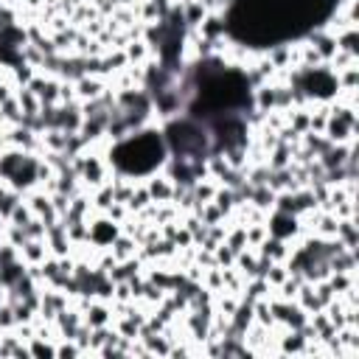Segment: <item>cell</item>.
Here are the masks:
<instances>
[{
    "label": "cell",
    "instance_id": "cell-1",
    "mask_svg": "<svg viewBox=\"0 0 359 359\" xmlns=\"http://www.w3.org/2000/svg\"><path fill=\"white\" fill-rule=\"evenodd\" d=\"M107 157L124 180H135V177L157 171L168 157V146H166L163 132L135 129V132H126L124 138H118V143L110 149Z\"/></svg>",
    "mask_w": 359,
    "mask_h": 359
},
{
    "label": "cell",
    "instance_id": "cell-2",
    "mask_svg": "<svg viewBox=\"0 0 359 359\" xmlns=\"http://www.w3.org/2000/svg\"><path fill=\"white\" fill-rule=\"evenodd\" d=\"M115 239H118V222L101 217L87 225V242H93L96 247H110Z\"/></svg>",
    "mask_w": 359,
    "mask_h": 359
},
{
    "label": "cell",
    "instance_id": "cell-3",
    "mask_svg": "<svg viewBox=\"0 0 359 359\" xmlns=\"http://www.w3.org/2000/svg\"><path fill=\"white\" fill-rule=\"evenodd\" d=\"M20 258L26 267H34V264H43L48 258V244L45 239H26V244L20 247Z\"/></svg>",
    "mask_w": 359,
    "mask_h": 359
},
{
    "label": "cell",
    "instance_id": "cell-4",
    "mask_svg": "<svg viewBox=\"0 0 359 359\" xmlns=\"http://www.w3.org/2000/svg\"><path fill=\"white\" fill-rule=\"evenodd\" d=\"M82 323L87 328H101V325H110V309L98 300H90V306L82 312Z\"/></svg>",
    "mask_w": 359,
    "mask_h": 359
},
{
    "label": "cell",
    "instance_id": "cell-5",
    "mask_svg": "<svg viewBox=\"0 0 359 359\" xmlns=\"http://www.w3.org/2000/svg\"><path fill=\"white\" fill-rule=\"evenodd\" d=\"M146 191H149L152 203H168L171 194H174V186H171L168 177H157V174H154L149 183H146Z\"/></svg>",
    "mask_w": 359,
    "mask_h": 359
},
{
    "label": "cell",
    "instance_id": "cell-6",
    "mask_svg": "<svg viewBox=\"0 0 359 359\" xmlns=\"http://www.w3.org/2000/svg\"><path fill=\"white\" fill-rule=\"evenodd\" d=\"M110 247H112L110 253H112V258H115V261H126V258H132V256H135V242H132V239H126V236L115 239Z\"/></svg>",
    "mask_w": 359,
    "mask_h": 359
},
{
    "label": "cell",
    "instance_id": "cell-7",
    "mask_svg": "<svg viewBox=\"0 0 359 359\" xmlns=\"http://www.w3.org/2000/svg\"><path fill=\"white\" fill-rule=\"evenodd\" d=\"M146 45H149V43H132V45L126 48V59H129V62H140V59L146 57V51H149Z\"/></svg>",
    "mask_w": 359,
    "mask_h": 359
},
{
    "label": "cell",
    "instance_id": "cell-8",
    "mask_svg": "<svg viewBox=\"0 0 359 359\" xmlns=\"http://www.w3.org/2000/svg\"><path fill=\"white\" fill-rule=\"evenodd\" d=\"M76 353H82V348L71 345V339H68V342H62V345H57V356H76Z\"/></svg>",
    "mask_w": 359,
    "mask_h": 359
}]
</instances>
